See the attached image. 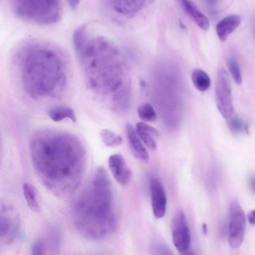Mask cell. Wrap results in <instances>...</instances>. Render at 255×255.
I'll use <instances>...</instances> for the list:
<instances>
[{
    "mask_svg": "<svg viewBox=\"0 0 255 255\" xmlns=\"http://www.w3.org/2000/svg\"><path fill=\"white\" fill-rule=\"evenodd\" d=\"M248 220L250 224L255 225V211L252 210L248 214Z\"/></svg>",
    "mask_w": 255,
    "mask_h": 255,
    "instance_id": "obj_25",
    "label": "cell"
},
{
    "mask_svg": "<svg viewBox=\"0 0 255 255\" xmlns=\"http://www.w3.org/2000/svg\"><path fill=\"white\" fill-rule=\"evenodd\" d=\"M145 2L144 0H113L110 1V5L118 13L132 15L142 8Z\"/></svg>",
    "mask_w": 255,
    "mask_h": 255,
    "instance_id": "obj_12",
    "label": "cell"
},
{
    "mask_svg": "<svg viewBox=\"0 0 255 255\" xmlns=\"http://www.w3.org/2000/svg\"><path fill=\"white\" fill-rule=\"evenodd\" d=\"M48 114L54 122H60L66 118L70 119L73 122L76 121V117L74 111L68 107H53L48 111Z\"/></svg>",
    "mask_w": 255,
    "mask_h": 255,
    "instance_id": "obj_14",
    "label": "cell"
},
{
    "mask_svg": "<svg viewBox=\"0 0 255 255\" xmlns=\"http://www.w3.org/2000/svg\"><path fill=\"white\" fill-rule=\"evenodd\" d=\"M182 5L185 11L202 29L208 30L210 22L207 17L203 13L196 5L190 0H182Z\"/></svg>",
    "mask_w": 255,
    "mask_h": 255,
    "instance_id": "obj_13",
    "label": "cell"
},
{
    "mask_svg": "<svg viewBox=\"0 0 255 255\" xmlns=\"http://www.w3.org/2000/svg\"><path fill=\"white\" fill-rule=\"evenodd\" d=\"M215 97L220 114L225 119L230 118L234 111L232 90L228 74L223 68L220 69L217 73Z\"/></svg>",
    "mask_w": 255,
    "mask_h": 255,
    "instance_id": "obj_3",
    "label": "cell"
},
{
    "mask_svg": "<svg viewBox=\"0 0 255 255\" xmlns=\"http://www.w3.org/2000/svg\"><path fill=\"white\" fill-rule=\"evenodd\" d=\"M250 183H251V185H252V188H253V190H254V187H255V180H254V177H253V178H252L250 180Z\"/></svg>",
    "mask_w": 255,
    "mask_h": 255,
    "instance_id": "obj_29",
    "label": "cell"
},
{
    "mask_svg": "<svg viewBox=\"0 0 255 255\" xmlns=\"http://www.w3.org/2000/svg\"><path fill=\"white\" fill-rule=\"evenodd\" d=\"M229 126L232 130L237 132L241 131L243 127L242 121L239 117H237L230 119Z\"/></svg>",
    "mask_w": 255,
    "mask_h": 255,
    "instance_id": "obj_23",
    "label": "cell"
},
{
    "mask_svg": "<svg viewBox=\"0 0 255 255\" xmlns=\"http://www.w3.org/2000/svg\"><path fill=\"white\" fill-rule=\"evenodd\" d=\"M139 118L144 122H153L156 119V113L151 105L144 103L137 109Z\"/></svg>",
    "mask_w": 255,
    "mask_h": 255,
    "instance_id": "obj_18",
    "label": "cell"
},
{
    "mask_svg": "<svg viewBox=\"0 0 255 255\" xmlns=\"http://www.w3.org/2000/svg\"><path fill=\"white\" fill-rule=\"evenodd\" d=\"M228 237L230 246L239 248L244 240L246 219L244 212L237 200L232 201L229 206Z\"/></svg>",
    "mask_w": 255,
    "mask_h": 255,
    "instance_id": "obj_4",
    "label": "cell"
},
{
    "mask_svg": "<svg viewBox=\"0 0 255 255\" xmlns=\"http://www.w3.org/2000/svg\"><path fill=\"white\" fill-rule=\"evenodd\" d=\"M180 25L181 28H184V29H185L186 28L184 23H183V22L181 21H180Z\"/></svg>",
    "mask_w": 255,
    "mask_h": 255,
    "instance_id": "obj_30",
    "label": "cell"
},
{
    "mask_svg": "<svg viewBox=\"0 0 255 255\" xmlns=\"http://www.w3.org/2000/svg\"><path fill=\"white\" fill-rule=\"evenodd\" d=\"M23 190L25 200L29 208L35 212L40 211V207L36 199V193L34 187L29 183L23 185Z\"/></svg>",
    "mask_w": 255,
    "mask_h": 255,
    "instance_id": "obj_16",
    "label": "cell"
},
{
    "mask_svg": "<svg viewBox=\"0 0 255 255\" xmlns=\"http://www.w3.org/2000/svg\"><path fill=\"white\" fill-rule=\"evenodd\" d=\"M153 255H174L171 249L165 244L158 243L152 248Z\"/></svg>",
    "mask_w": 255,
    "mask_h": 255,
    "instance_id": "obj_21",
    "label": "cell"
},
{
    "mask_svg": "<svg viewBox=\"0 0 255 255\" xmlns=\"http://www.w3.org/2000/svg\"><path fill=\"white\" fill-rule=\"evenodd\" d=\"M31 255H46L44 243L42 239H39L33 244Z\"/></svg>",
    "mask_w": 255,
    "mask_h": 255,
    "instance_id": "obj_22",
    "label": "cell"
},
{
    "mask_svg": "<svg viewBox=\"0 0 255 255\" xmlns=\"http://www.w3.org/2000/svg\"><path fill=\"white\" fill-rule=\"evenodd\" d=\"M13 9L20 17L39 24L54 23L61 18L58 0H17L14 1Z\"/></svg>",
    "mask_w": 255,
    "mask_h": 255,
    "instance_id": "obj_2",
    "label": "cell"
},
{
    "mask_svg": "<svg viewBox=\"0 0 255 255\" xmlns=\"http://www.w3.org/2000/svg\"><path fill=\"white\" fill-rule=\"evenodd\" d=\"M108 166L113 177L119 184L122 186L128 184L131 172L122 155L114 154L111 155L108 159Z\"/></svg>",
    "mask_w": 255,
    "mask_h": 255,
    "instance_id": "obj_7",
    "label": "cell"
},
{
    "mask_svg": "<svg viewBox=\"0 0 255 255\" xmlns=\"http://www.w3.org/2000/svg\"><path fill=\"white\" fill-rule=\"evenodd\" d=\"M172 241L174 246L180 252L188 250L190 247V233L185 215L182 211L177 213L173 218Z\"/></svg>",
    "mask_w": 255,
    "mask_h": 255,
    "instance_id": "obj_5",
    "label": "cell"
},
{
    "mask_svg": "<svg viewBox=\"0 0 255 255\" xmlns=\"http://www.w3.org/2000/svg\"><path fill=\"white\" fill-rule=\"evenodd\" d=\"M228 66L229 71L235 82L238 85L242 84V74L239 64L233 56H230L228 58Z\"/></svg>",
    "mask_w": 255,
    "mask_h": 255,
    "instance_id": "obj_19",
    "label": "cell"
},
{
    "mask_svg": "<svg viewBox=\"0 0 255 255\" xmlns=\"http://www.w3.org/2000/svg\"><path fill=\"white\" fill-rule=\"evenodd\" d=\"M15 217L4 211L0 212V243L11 241L17 230Z\"/></svg>",
    "mask_w": 255,
    "mask_h": 255,
    "instance_id": "obj_9",
    "label": "cell"
},
{
    "mask_svg": "<svg viewBox=\"0 0 255 255\" xmlns=\"http://www.w3.org/2000/svg\"><path fill=\"white\" fill-rule=\"evenodd\" d=\"M51 237L50 238L51 244L52 246L53 251L55 253H57L59 252V237L58 233L57 231H54V232L52 233Z\"/></svg>",
    "mask_w": 255,
    "mask_h": 255,
    "instance_id": "obj_24",
    "label": "cell"
},
{
    "mask_svg": "<svg viewBox=\"0 0 255 255\" xmlns=\"http://www.w3.org/2000/svg\"><path fill=\"white\" fill-rule=\"evenodd\" d=\"M68 3H69V5L70 6V7L73 9H75L79 2V1H78V0H69L68 1Z\"/></svg>",
    "mask_w": 255,
    "mask_h": 255,
    "instance_id": "obj_26",
    "label": "cell"
},
{
    "mask_svg": "<svg viewBox=\"0 0 255 255\" xmlns=\"http://www.w3.org/2000/svg\"><path fill=\"white\" fill-rule=\"evenodd\" d=\"M85 27L81 26L74 31L73 42L76 50L78 52L82 48L85 42Z\"/></svg>",
    "mask_w": 255,
    "mask_h": 255,
    "instance_id": "obj_20",
    "label": "cell"
},
{
    "mask_svg": "<svg viewBox=\"0 0 255 255\" xmlns=\"http://www.w3.org/2000/svg\"><path fill=\"white\" fill-rule=\"evenodd\" d=\"M126 128L129 146L134 156L139 160L148 161L149 159L148 152L137 135L135 129L130 123L127 124Z\"/></svg>",
    "mask_w": 255,
    "mask_h": 255,
    "instance_id": "obj_8",
    "label": "cell"
},
{
    "mask_svg": "<svg viewBox=\"0 0 255 255\" xmlns=\"http://www.w3.org/2000/svg\"><path fill=\"white\" fill-rule=\"evenodd\" d=\"M181 255H195V254L193 251L187 250L181 252Z\"/></svg>",
    "mask_w": 255,
    "mask_h": 255,
    "instance_id": "obj_27",
    "label": "cell"
},
{
    "mask_svg": "<svg viewBox=\"0 0 255 255\" xmlns=\"http://www.w3.org/2000/svg\"><path fill=\"white\" fill-rule=\"evenodd\" d=\"M202 230L204 234H206L207 233V227L205 224H204L202 225Z\"/></svg>",
    "mask_w": 255,
    "mask_h": 255,
    "instance_id": "obj_28",
    "label": "cell"
},
{
    "mask_svg": "<svg viewBox=\"0 0 255 255\" xmlns=\"http://www.w3.org/2000/svg\"><path fill=\"white\" fill-rule=\"evenodd\" d=\"M191 78L194 87L199 91H206L210 85V79L207 73L202 69H194L191 74Z\"/></svg>",
    "mask_w": 255,
    "mask_h": 255,
    "instance_id": "obj_15",
    "label": "cell"
},
{
    "mask_svg": "<svg viewBox=\"0 0 255 255\" xmlns=\"http://www.w3.org/2000/svg\"><path fill=\"white\" fill-rule=\"evenodd\" d=\"M135 130L141 141L148 148L151 150L156 149V138L159 136L156 129L143 122H139L136 125Z\"/></svg>",
    "mask_w": 255,
    "mask_h": 255,
    "instance_id": "obj_11",
    "label": "cell"
},
{
    "mask_svg": "<svg viewBox=\"0 0 255 255\" xmlns=\"http://www.w3.org/2000/svg\"><path fill=\"white\" fill-rule=\"evenodd\" d=\"M100 136L104 144L108 147L118 146L121 145L123 141L121 136L108 129H102L100 132Z\"/></svg>",
    "mask_w": 255,
    "mask_h": 255,
    "instance_id": "obj_17",
    "label": "cell"
},
{
    "mask_svg": "<svg viewBox=\"0 0 255 255\" xmlns=\"http://www.w3.org/2000/svg\"><path fill=\"white\" fill-rule=\"evenodd\" d=\"M22 56L21 70L23 85L31 97L51 92L57 80V68L52 51L39 47H30Z\"/></svg>",
    "mask_w": 255,
    "mask_h": 255,
    "instance_id": "obj_1",
    "label": "cell"
},
{
    "mask_svg": "<svg viewBox=\"0 0 255 255\" xmlns=\"http://www.w3.org/2000/svg\"><path fill=\"white\" fill-rule=\"evenodd\" d=\"M149 189L153 215L157 219L162 218L166 212V196L160 181L152 176L149 180Z\"/></svg>",
    "mask_w": 255,
    "mask_h": 255,
    "instance_id": "obj_6",
    "label": "cell"
},
{
    "mask_svg": "<svg viewBox=\"0 0 255 255\" xmlns=\"http://www.w3.org/2000/svg\"><path fill=\"white\" fill-rule=\"evenodd\" d=\"M241 21L242 17L238 14H231L223 18L216 25V32L219 39L225 41L239 26Z\"/></svg>",
    "mask_w": 255,
    "mask_h": 255,
    "instance_id": "obj_10",
    "label": "cell"
}]
</instances>
